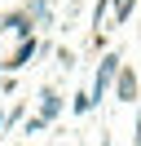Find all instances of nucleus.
I'll list each match as a JSON object with an SVG mask.
<instances>
[{
	"label": "nucleus",
	"mask_w": 141,
	"mask_h": 146,
	"mask_svg": "<svg viewBox=\"0 0 141 146\" xmlns=\"http://www.w3.org/2000/svg\"><path fill=\"white\" fill-rule=\"evenodd\" d=\"M115 93H119L123 102L141 98V84H137V71H132V66H123V71H115Z\"/></svg>",
	"instance_id": "obj_1"
},
{
	"label": "nucleus",
	"mask_w": 141,
	"mask_h": 146,
	"mask_svg": "<svg viewBox=\"0 0 141 146\" xmlns=\"http://www.w3.org/2000/svg\"><path fill=\"white\" fill-rule=\"evenodd\" d=\"M115 71H119V58H115V53H110V58H101V66H97V84H93V102L106 93V84L115 80Z\"/></svg>",
	"instance_id": "obj_2"
},
{
	"label": "nucleus",
	"mask_w": 141,
	"mask_h": 146,
	"mask_svg": "<svg viewBox=\"0 0 141 146\" xmlns=\"http://www.w3.org/2000/svg\"><path fill=\"white\" fill-rule=\"evenodd\" d=\"M57 111H62V102L53 98V93H44V115H40V119H53V115H57Z\"/></svg>",
	"instance_id": "obj_3"
},
{
	"label": "nucleus",
	"mask_w": 141,
	"mask_h": 146,
	"mask_svg": "<svg viewBox=\"0 0 141 146\" xmlns=\"http://www.w3.org/2000/svg\"><path fill=\"white\" fill-rule=\"evenodd\" d=\"M31 53H35V40H26V44H22V49H18V53H13V62H9V66H22V62H26V58H31Z\"/></svg>",
	"instance_id": "obj_4"
}]
</instances>
